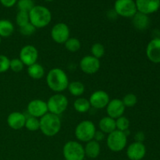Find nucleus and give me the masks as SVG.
Returning <instances> with one entry per match:
<instances>
[{
	"label": "nucleus",
	"instance_id": "nucleus-10",
	"mask_svg": "<svg viewBox=\"0 0 160 160\" xmlns=\"http://www.w3.org/2000/svg\"><path fill=\"white\" fill-rule=\"evenodd\" d=\"M38 52L33 45H26L23 47L20 52V59L24 65L29 66L37 62Z\"/></svg>",
	"mask_w": 160,
	"mask_h": 160
},
{
	"label": "nucleus",
	"instance_id": "nucleus-39",
	"mask_svg": "<svg viewBox=\"0 0 160 160\" xmlns=\"http://www.w3.org/2000/svg\"><path fill=\"white\" fill-rule=\"evenodd\" d=\"M46 1H48V2H50V1H52V0H46Z\"/></svg>",
	"mask_w": 160,
	"mask_h": 160
},
{
	"label": "nucleus",
	"instance_id": "nucleus-15",
	"mask_svg": "<svg viewBox=\"0 0 160 160\" xmlns=\"http://www.w3.org/2000/svg\"><path fill=\"white\" fill-rule=\"evenodd\" d=\"M136 7L139 12L153 13L160 8V0H136Z\"/></svg>",
	"mask_w": 160,
	"mask_h": 160
},
{
	"label": "nucleus",
	"instance_id": "nucleus-30",
	"mask_svg": "<svg viewBox=\"0 0 160 160\" xmlns=\"http://www.w3.org/2000/svg\"><path fill=\"white\" fill-rule=\"evenodd\" d=\"M91 52H92V54L94 57L99 59L100 58L104 56L105 47L101 43H95L92 45Z\"/></svg>",
	"mask_w": 160,
	"mask_h": 160
},
{
	"label": "nucleus",
	"instance_id": "nucleus-17",
	"mask_svg": "<svg viewBox=\"0 0 160 160\" xmlns=\"http://www.w3.org/2000/svg\"><path fill=\"white\" fill-rule=\"evenodd\" d=\"M148 59L154 63L160 62V38H154L148 43L146 48Z\"/></svg>",
	"mask_w": 160,
	"mask_h": 160
},
{
	"label": "nucleus",
	"instance_id": "nucleus-8",
	"mask_svg": "<svg viewBox=\"0 0 160 160\" xmlns=\"http://www.w3.org/2000/svg\"><path fill=\"white\" fill-rule=\"evenodd\" d=\"M114 9L118 15L123 17H133L138 12L134 0H117Z\"/></svg>",
	"mask_w": 160,
	"mask_h": 160
},
{
	"label": "nucleus",
	"instance_id": "nucleus-3",
	"mask_svg": "<svg viewBox=\"0 0 160 160\" xmlns=\"http://www.w3.org/2000/svg\"><path fill=\"white\" fill-rule=\"evenodd\" d=\"M29 19L33 26L36 28H42L51 22L52 14L45 6H34L29 12Z\"/></svg>",
	"mask_w": 160,
	"mask_h": 160
},
{
	"label": "nucleus",
	"instance_id": "nucleus-31",
	"mask_svg": "<svg viewBox=\"0 0 160 160\" xmlns=\"http://www.w3.org/2000/svg\"><path fill=\"white\" fill-rule=\"evenodd\" d=\"M17 6L20 11L29 12L34 8V3L33 0H19Z\"/></svg>",
	"mask_w": 160,
	"mask_h": 160
},
{
	"label": "nucleus",
	"instance_id": "nucleus-37",
	"mask_svg": "<svg viewBox=\"0 0 160 160\" xmlns=\"http://www.w3.org/2000/svg\"><path fill=\"white\" fill-rule=\"evenodd\" d=\"M103 138H104V133L102 132L101 131H99L98 132L97 131H95V136H94V140L99 142L100 141L103 140Z\"/></svg>",
	"mask_w": 160,
	"mask_h": 160
},
{
	"label": "nucleus",
	"instance_id": "nucleus-2",
	"mask_svg": "<svg viewBox=\"0 0 160 160\" xmlns=\"http://www.w3.org/2000/svg\"><path fill=\"white\" fill-rule=\"evenodd\" d=\"M60 129L61 120L59 116L48 112L40 118V130L45 136H55Z\"/></svg>",
	"mask_w": 160,
	"mask_h": 160
},
{
	"label": "nucleus",
	"instance_id": "nucleus-29",
	"mask_svg": "<svg viewBox=\"0 0 160 160\" xmlns=\"http://www.w3.org/2000/svg\"><path fill=\"white\" fill-rule=\"evenodd\" d=\"M16 21H17V25H18L20 28L28 24V23H30L29 12H23V11H19V12L17 15Z\"/></svg>",
	"mask_w": 160,
	"mask_h": 160
},
{
	"label": "nucleus",
	"instance_id": "nucleus-27",
	"mask_svg": "<svg viewBox=\"0 0 160 160\" xmlns=\"http://www.w3.org/2000/svg\"><path fill=\"white\" fill-rule=\"evenodd\" d=\"M64 45H65L66 48L72 52H78L81 48V42L78 38H70L64 43Z\"/></svg>",
	"mask_w": 160,
	"mask_h": 160
},
{
	"label": "nucleus",
	"instance_id": "nucleus-14",
	"mask_svg": "<svg viewBox=\"0 0 160 160\" xmlns=\"http://www.w3.org/2000/svg\"><path fill=\"white\" fill-rule=\"evenodd\" d=\"M109 96L104 91H96L93 92L89 98L91 106L95 109H103L109 102Z\"/></svg>",
	"mask_w": 160,
	"mask_h": 160
},
{
	"label": "nucleus",
	"instance_id": "nucleus-21",
	"mask_svg": "<svg viewBox=\"0 0 160 160\" xmlns=\"http://www.w3.org/2000/svg\"><path fill=\"white\" fill-rule=\"evenodd\" d=\"M99 129L104 134H110L112 131L117 130L116 127V120L109 117H103L99 121Z\"/></svg>",
	"mask_w": 160,
	"mask_h": 160
},
{
	"label": "nucleus",
	"instance_id": "nucleus-36",
	"mask_svg": "<svg viewBox=\"0 0 160 160\" xmlns=\"http://www.w3.org/2000/svg\"><path fill=\"white\" fill-rule=\"evenodd\" d=\"M2 5L5 7H12L17 2V0H0Z\"/></svg>",
	"mask_w": 160,
	"mask_h": 160
},
{
	"label": "nucleus",
	"instance_id": "nucleus-7",
	"mask_svg": "<svg viewBox=\"0 0 160 160\" xmlns=\"http://www.w3.org/2000/svg\"><path fill=\"white\" fill-rule=\"evenodd\" d=\"M46 103L48 112L57 116L65 112L68 106V100L62 94H55L48 98Z\"/></svg>",
	"mask_w": 160,
	"mask_h": 160
},
{
	"label": "nucleus",
	"instance_id": "nucleus-22",
	"mask_svg": "<svg viewBox=\"0 0 160 160\" xmlns=\"http://www.w3.org/2000/svg\"><path fill=\"white\" fill-rule=\"evenodd\" d=\"M28 73L33 79H41L45 74V70L42 65L35 62L28 67Z\"/></svg>",
	"mask_w": 160,
	"mask_h": 160
},
{
	"label": "nucleus",
	"instance_id": "nucleus-24",
	"mask_svg": "<svg viewBox=\"0 0 160 160\" xmlns=\"http://www.w3.org/2000/svg\"><path fill=\"white\" fill-rule=\"evenodd\" d=\"M73 106H74L75 110L78 111V112L84 113V112H88L89 110L91 107V104L89 102V100L86 99L84 98H79L75 100L74 103H73Z\"/></svg>",
	"mask_w": 160,
	"mask_h": 160
},
{
	"label": "nucleus",
	"instance_id": "nucleus-9",
	"mask_svg": "<svg viewBox=\"0 0 160 160\" xmlns=\"http://www.w3.org/2000/svg\"><path fill=\"white\" fill-rule=\"evenodd\" d=\"M52 38L59 44H64L70 38V29L64 23H58L51 31Z\"/></svg>",
	"mask_w": 160,
	"mask_h": 160
},
{
	"label": "nucleus",
	"instance_id": "nucleus-1",
	"mask_svg": "<svg viewBox=\"0 0 160 160\" xmlns=\"http://www.w3.org/2000/svg\"><path fill=\"white\" fill-rule=\"evenodd\" d=\"M46 81L49 88L56 92H63L69 85L67 73L59 68L52 69L47 74Z\"/></svg>",
	"mask_w": 160,
	"mask_h": 160
},
{
	"label": "nucleus",
	"instance_id": "nucleus-40",
	"mask_svg": "<svg viewBox=\"0 0 160 160\" xmlns=\"http://www.w3.org/2000/svg\"><path fill=\"white\" fill-rule=\"evenodd\" d=\"M0 44H1V37H0Z\"/></svg>",
	"mask_w": 160,
	"mask_h": 160
},
{
	"label": "nucleus",
	"instance_id": "nucleus-18",
	"mask_svg": "<svg viewBox=\"0 0 160 160\" xmlns=\"http://www.w3.org/2000/svg\"><path fill=\"white\" fill-rule=\"evenodd\" d=\"M26 117L20 112H13L7 117V123L13 130H20L25 126Z\"/></svg>",
	"mask_w": 160,
	"mask_h": 160
},
{
	"label": "nucleus",
	"instance_id": "nucleus-23",
	"mask_svg": "<svg viewBox=\"0 0 160 160\" xmlns=\"http://www.w3.org/2000/svg\"><path fill=\"white\" fill-rule=\"evenodd\" d=\"M14 31V26L9 20H0V37L8 38Z\"/></svg>",
	"mask_w": 160,
	"mask_h": 160
},
{
	"label": "nucleus",
	"instance_id": "nucleus-28",
	"mask_svg": "<svg viewBox=\"0 0 160 160\" xmlns=\"http://www.w3.org/2000/svg\"><path fill=\"white\" fill-rule=\"evenodd\" d=\"M116 127L118 131L126 132L127 131H128V128L130 127L129 120L123 116L116 119Z\"/></svg>",
	"mask_w": 160,
	"mask_h": 160
},
{
	"label": "nucleus",
	"instance_id": "nucleus-12",
	"mask_svg": "<svg viewBox=\"0 0 160 160\" xmlns=\"http://www.w3.org/2000/svg\"><path fill=\"white\" fill-rule=\"evenodd\" d=\"M80 67L84 73L93 74L98 71L100 68L99 59L93 56H86L80 62Z\"/></svg>",
	"mask_w": 160,
	"mask_h": 160
},
{
	"label": "nucleus",
	"instance_id": "nucleus-25",
	"mask_svg": "<svg viewBox=\"0 0 160 160\" xmlns=\"http://www.w3.org/2000/svg\"><path fill=\"white\" fill-rule=\"evenodd\" d=\"M68 90L70 93L73 96H81L84 92V86L80 81H73L69 83Z\"/></svg>",
	"mask_w": 160,
	"mask_h": 160
},
{
	"label": "nucleus",
	"instance_id": "nucleus-16",
	"mask_svg": "<svg viewBox=\"0 0 160 160\" xmlns=\"http://www.w3.org/2000/svg\"><path fill=\"white\" fill-rule=\"evenodd\" d=\"M145 154L146 148L142 142H133L127 149V156L131 160H142Z\"/></svg>",
	"mask_w": 160,
	"mask_h": 160
},
{
	"label": "nucleus",
	"instance_id": "nucleus-13",
	"mask_svg": "<svg viewBox=\"0 0 160 160\" xmlns=\"http://www.w3.org/2000/svg\"><path fill=\"white\" fill-rule=\"evenodd\" d=\"M125 106L123 101L119 98H114L109 101L106 106L108 117L112 119H117L123 115L125 111Z\"/></svg>",
	"mask_w": 160,
	"mask_h": 160
},
{
	"label": "nucleus",
	"instance_id": "nucleus-19",
	"mask_svg": "<svg viewBox=\"0 0 160 160\" xmlns=\"http://www.w3.org/2000/svg\"><path fill=\"white\" fill-rule=\"evenodd\" d=\"M84 148L85 156L88 158H91V159H95V158L98 157L99 156L100 150H101L99 142L94 140V139L87 142Z\"/></svg>",
	"mask_w": 160,
	"mask_h": 160
},
{
	"label": "nucleus",
	"instance_id": "nucleus-32",
	"mask_svg": "<svg viewBox=\"0 0 160 160\" xmlns=\"http://www.w3.org/2000/svg\"><path fill=\"white\" fill-rule=\"evenodd\" d=\"M123 102L124 104L125 107H133L136 105L138 102L137 96L133 93H128L125 95L123 98Z\"/></svg>",
	"mask_w": 160,
	"mask_h": 160
},
{
	"label": "nucleus",
	"instance_id": "nucleus-4",
	"mask_svg": "<svg viewBox=\"0 0 160 160\" xmlns=\"http://www.w3.org/2000/svg\"><path fill=\"white\" fill-rule=\"evenodd\" d=\"M96 128L93 122L90 120H84L77 126L75 129V136L82 142H88L93 140Z\"/></svg>",
	"mask_w": 160,
	"mask_h": 160
},
{
	"label": "nucleus",
	"instance_id": "nucleus-6",
	"mask_svg": "<svg viewBox=\"0 0 160 160\" xmlns=\"http://www.w3.org/2000/svg\"><path fill=\"white\" fill-rule=\"evenodd\" d=\"M128 138L125 132L115 130L107 137V146L111 151L118 152L126 147Z\"/></svg>",
	"mask_w": 160,
	"mask_h": 160
},
{
	"label": "nucleus",
	"instance_id": "nucleus-11",
	"mask_svg": "<svg viewBox=\"0 0 160 160\" xmlns=\"http://www.w3.org/2000/svg\"><path fill=\"white\" fill-rule=\"evenodd\" d=\"M28 112L31 117L41 118L48 112L47 103L41 99L32 100L28 106Z\"/></svg>",
	"mask_w": 160,
	"mask_h": 160
},
{
	"label": "nucleus",
	"instance_id": "nucleus-35",
	"mask_svg": "<svg viewBox=\"0 0 160 160\" xmlns=\"http://www.w3.org/2000/svg\"><path fill=\"white\" fill-rule=\"evenodd\" d=\"M36 31V28L33 26L31 23H28V24L24 25V26L20 28V31L23 35L25 36H30L34 33Z\"/></svg>",
	"mask_w": 160,
	"mask_h": 160
},
{
	"label": "nucleus",
	"instance_id": "nucleus-34",
	"mask_svg": "<svg viewBox=\"0 0 160 160\" xmlns=\"http://www.w3.org/2000/svg\"><path fill=\"white\" fill-rule=\"evenodd\" d=\"M10 60L7 56L0 55V73H4L9 69Z\"/></svg>",
	"mask_w": 160,
	"mask_h": 160
},
{
	"label": "nucleus",
	"instance_id": "nucleus-20",
	"mask_svg": "<svg viewBox=\"0 0 160 160\" xmlns=\"http://www.w3.org/2000/svg\"><path fill=\"white\" fill-rule=\"evenodd\" d=\"M133 24L139 31H144L149 25V18L146 14L137 12L133 17Z\"/></svg>",
	"mask_w": 160,
	"mask_h": 160
},
{
	"label": "nucleus",
	"instance_id": "nucleus-38",
	"mask_svg": "<svg viewBox=\"0 0 160 160\" xmlns=\"http://www.w3.org/2000/svg\"><path fill=\"white\" fill-rule=\"evenodd\" d=\"M135 140L136 142H142L144 140H145V135L142 132H138L135 135Z\"/></svg>",
	"mask_w": 160,
	"mask_h": 160
},
{
	"label": "nucleus",
	"instance_id": "nucleus-5",
	"mask_svg": "<svg viewBox=\"0 0 160 160\" xmlns=\"http://www.w3.org/2000/svg\"><path fill=\"white\" fill-rule=\"evenodd\" d=\"M62 152L66 160H84L85 157L84 147L74 141L67 142L63 146Z\"/></svg>",
	"mask_w": 160,
	"mask_h": 160
},
{
	"label": "nucleus",
	"instance_id": "nucleus-33",
	"mask_svg": "<svg viewBox=\"0 0 160 160\" xmlns=\"http://www.w3.org/2000/svg\"><path fill=\"white\" fill-rule=\"evenodd\" d=\"M24 64L22 62L20 59H13L10 60V65H9V69L14 72H20L23 70Z\"/></svg>",
	"mask_w": 160,
	"mask_h": 160
},
{
	"label": "nucleus",
	"instance_id": "nucleus-26",
	"mask_svg": "<svg viewBox=\"0 0 160 160\" xmlns=\"http://www.w3.org/2000/svg\"><path fill=\"white\" fill-rule=\"evenodd\" d=\"M25 128L31 131H36L40 130V120L34 117H26V122H25Z\"/></svg>",
	"mask_w": 160,
	"mask_h": 160
}]
</instances>
